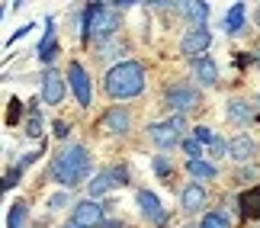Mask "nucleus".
<instances>
[{"instance_id": "6e6552de", "label": "nucleus", "mask_w": 260, "mask_h": 228, "mask_svg": "<svg viewBox=\"0 0 260 228\" xmlns=\"http://www.w3.org/2000/svg\"><path fill=\"white\" fill-rule=\"evenodd\" d=\"M68 84H71L77 103H81V106H90L93 93H90V77H87V71H84V64L71 61V68H68Z\"/></svg>"}, {"instance_id": "6ab92c4d", "label": "nucleus", "mask_w": 260, "mask_h": 228, "mask_svg": "<svg viewBox=\"0 0 260 228\" xmlns=\"http://www.w3.org/2000/svg\"><path fill=\"white\" fill-rule=\"evenodd\" d=\"M177 10H180V13H183L186 19H193L196 26H203V23H206V16H209V7H206V4H180Z\"/></svg>"}, {"instance_id": "4468645a", "label": "nucleus", "mask_w": 260, "mask_h": 228, "mask_svg": "<svg viewBox=\"0 0 260 228\" xmlns=\"http://www.w3.org/2000/svg\"><path fill=\"white\" fill-rule=\"evenodd\" d=\"M228 154H232L235 157V161H251V157L257 154V142H254V138L251 135H235L232 138V151H228Z\"/></svg>"}, {"instance_id": "9d476101", "label": "nucleus", "mask_w": 260, "mask_h": 228, "mask_svg": "<svg viewBox=\"0 0 260 228\" xmlns=\"http://www.w3.org/2000/svg\"><path fill=\"white\" fill-rule=\"evenodd\" d=\"M42 100L48 106H58L64 100V81H61L58 71H45V77H42Z\"/></svg>"}, {"instance_id": "dca6fc26", "label": "nucleus", "mask_w": 260, "mask_h": 228, "mask_svg": "<svg viewBox=\"0 0 260 228\" xmlns=\"http://www.w3.org/2000/svg\"><path fill=\"white\" fill-rule=\"evenodd\" d=\"M241 215L244 219H260V186H251L241 193Z\"/></svg>"}, {"instance_id": "5701e85b", "label": "nucleus", "mask_w": 260, "mask_h": 228, "mask_svg": "<svg viewBox=\"0 0 260 228\" xmlns=\"http://www.w3.org/2000/svg\"><path fill=\"white\" fill-rule=\"evenodd\" d=\"M228 116H232L235 122H247L254 113H251V106H247L244 100H232V103H228Z\"/></svg>"}, {"instance_id": "423d86ee", "label": "nucleus", "mask_w": 260, "mask_h": 228, "mask_svg": "<svg viewBox=\"0 0 260 228\" xmlns=\"http://www.w3.org/2000/svg\"><path fill=\"white\" fill-rule=\"evenodd\" d=\"M71 222H74V228H96V225H103V206H100L96 200L77 203L74 212H71Z\"/></svg>"}, {"instance_id": "f8f14e48", "label": "nucleus", "mask_w": 260, "mask_h": 228, "mask_svg": "<svg viewBox=\"0 0 260 228\" xmlns=\"http://www.w3.org/2000/svg\"><path fill=\"white\" fill-rule=\"evenodd\" d=\"M193 77L203 87H212L215 81H218V68H215V61L209 55H203V58H193Z\"/></svg>"}, {"instance_id": "c85d7f7f", "label": "nucleus", "mask_w": 260, "mask_h": 228, "mask_svg": "<svg viewBox=\"0 0 260 228\" xmlns=\"http://www.w3.org/2000/svg\"><path fill=\"white\" fill-rule=\"evenodd\" d=\"M61 206H68V193H55L48 200V209H61Z\"/></svg>"}, {"instance_id": "bb28decb", "label": "nucleus", "mask_w": 260, "mask_h": 228, "mask_svg": "<svg viewBox=\"0 0 260 228\" xmlns=\"http://www.w3.org/2000/svg\"><path fill=\"white\" fill-rule=\"evenodd\" d=\"M154 171L161 174V177H171L174 167H171V161H167V157H154Z\"/></svg>"}, {"instance_id": "9b49d317", "label": "nucleus", "mask_w": 260, "mask_h": 228, "mask_svg": "<svg viewBox=\"0 0 260 228\" xmlns=\"http://www.w3.org/2000/svg\"><path fill=\"white\" fill-rule=\"evenodd\" d=\"M119 180H125V171H103V174H96L93 180L87 183V190H90V200H96V196H103L109 193Z\"/></svg>"}, {"instance_id": "cd10ccee", "label": "nucleus", "mask_w": 260, "mask_h": 228, "mask_svg": "<svg viewBox=\"0 0 260 228\" xmlns=\"http://www.w3.org/2000/svg\"><path fill=\"white\" fill-rule=\"evenodd\" d=\"M19 113H23V103H19V100H10V113H7V122L13 125L16 119H19Z\"/></svg>"}, {"instance_id": "7c9ffc66", "label": "nucleus", "mask_w": 260, "mask_h": 228, "mask_svg": "<svg viewBox=\"0 0 260 228\" xmlns=\"http://www.w3.org/2000/svg\"><path fill=\"white\" fill-rule=\"evenodd\" d=\"M68 132H71V128H68V122H64V119H58V122H55V135H58V138H68Z\"/></svg>"}, {"instance_id": "4be33fe9", "label": "nucleus", "mask_w": 260, "mask_h": 228, "mask_svg": "<svg viewBox=\"0 0 260 228\" xmlns=\"http://www.w3.org/2000/svg\"><path fill=\"white\" fill-rule=\"evenodd\" d=\"M199 228H232V219H228L225 212H206Z\"/></svg>"}, {"instance_id": "1a4fd4ad", "label": "nucleus", "mask_w": 260, "mask_h": 228, "mask_svg": "<svg viewBox=\"0 0 260 228\" xmlns=\"http://www.w3.org/2000/svg\"><path fill=\"white\" fill-rule=\"evenodd\" d=\"M138 209H142L145 215V222H154V225H161L167 219V212H164V206L161 200L151 193V190H138Z\"/></svg>"}, {"instance_id": "20e7f679", "label": "nucleus", "mask_w": 260, "mask_h": 228, "mask_svg": "<svg viewBox=\"0 0 260 228\" xmlns=\"http://www.w3.org/2000/svg\"><path fill=\"white\" fill-rule=\"evenodd\" d=\"M164 100H167V106H171L177 116H183V113H189V110L199 106V90L189 87V84H174V87H167Z\"/></svg>"}, {"instance_id": "2eb2a0df", "label": "nucleus", "mask_w": 260, "mask_h": 228, "mask_svg": "<svg viewBox=\"0 0 260 228\" xmlns=\"http://www.w3.org/2000/svg\"><path fill=\"white\" fill-rule=\"evenodd\" d=\"M180 206H183L186 212L203 209V206H206V190H203V183H189L186 190L180 193Z\"/></svg>"}, {"instance_id": "393cba45", "label": "nucleus", "mask_w": 260, "mask_h": 228, "mask_svg": "<svg viewBox=\"0 0 260 228\" xmlns=\"http://www.w3.org/2000/svg\"><path fill=\"white\" fill-rule=\"evenodd\" d=\"M193 138H196V142H206V145H215V142H218L215 132H212L209 125H196V128H193Z\"/></svg>"}, {"instance_id": "7ed1b4c3", "label": "nucleus", "mask_w": 260, "mask_h": 228, "mask_svg": "<svg viewBox=\"0 0 260 228\" xmlns=\"http://www.w3.org/2000/svg\"><path fill=\"white\" fill-rule=\"evenodd\" d=\"M119 29V7H106V4H90L84 10V42H103Z\"/></svg>"}, {"instance_id": "f257e3e1", "label": "nucleus", "mask_w": 260, "mask_h": 228, "mask_svg": "<svg viewBox=\"0 0 260 228\" xmlns=\"http://www.w3.org/2000/svg\"><path fill=\"white\" fill-rule=\"evenodd\" d=\"M87 174H90V151L84 145H68L61 148L55 157H52V177H55V183H61V186H77V183H84L87 180Z\"/></svg>"}, {"instance_id": "a878e982", "label": "nucleus", "mask_w": 260, "mask_h": 228, "mask_svg": "<svg viewBox=\"0 0 260 228\" xmlns=\"http://www.w3.org/2000/svg\"><path fill=\"white\" fill-rule=\"evenodd\" d=\"M183 151H186L189 157H203V145H199L196 138H186V142H183Z\"/></svg>"}, {"instance_id": "f03ea898", "label": "nucleus", "mask_w": 260, "mask_h": 228, "mask_svg": "<svg viewBox=\"0 0 260 228\" xmlns=\"http://www.w3.org/2000/svg\"><path fill=\"white\" fill-rule=\"evenodd\" d=\"M103 90L113 96V100H128V96H138L145 90V68L138 61H119L116 68H109Z\"/></svg>"}, {"instance_id": "2f4dec72", "label": "nucleus", "mask_w": 260, "mask_h": 228, "mask_svg": "<svg viewBox=\"0 0 260 228\" xmlns=\"http://www.w3.org/2000/svg\"><path fill=\"white\" fill-rule=\"evenodd\" d=\"M254 19H257V26H260V7H257V13H254Z\"/></svg>"}, {"instance_id": "f3484780", "label": "nucleus", "mask_w": 260, "mask_h": 228, "mask_svg": "<svg viewBox=\"0 0 260 228\" xmlns=\"http://www.w3.org/2000/svg\"><path fill=\"white\" fill-rule=\"evenodd\" d=\"M55 58H58V42H55V29H52V23H48V29H45V39L39 42V61L52 64Z\"/></svg>"}, {"instance_id": "39448f33", "label": "nucleus", "mask_w": 260, "mask_h": 228, "mask_svg": "<svg viewBox=\"0 0 260 228\" xmlns=\"http://www.w3.org/2000/svg\"><path fill=\"white\" fill-rule=\"evenodd\" d=\"M180 132H183V116H171L167 122H151L148 125V138L157 148H174Z\"/></svg>"}, {"instance_id": "a211bd4d", "label": "nucleus", "mask_w": 260, "mask_h": 228, "mask_svg": "<svg viewBox=\"0 0 260 228\" xmlns=\"http://www.w3.org/2000/svg\"><path fill=\"white\" fill-rule=\"evenodd\" d=\"M186 171L193 174L196 180H212V177L218 174V171H215V164L203 161V157H189V161H186Z\"/></svg>"}, {"instance_id": "412c9836", "label": "nucleus", "mask_w": 260, "mask_h": 228, "mask_svg": "<svg viewBox=\"0 0 260 228\" xmlns=\"http://www.w3.org/2000/svg\"><path fill=\"white\" fill-rule=\"evenodd\" d=\"M241 23H244V4H235L225 16V32H238Z\"/></svg>"}, {"instance_id": "c756f323", "label": "nucleus", "mask_w": 260, "mask_h": 228, "mask_svg": "<svg viewBox=\"0 0 260 228\" xmlns=\"http://www.w3.org/2000/svg\"><path fill=\"white\" fill-rule=\"evenodd\" d=\"M16 180H19V167H16V171H7V177H4V190H13Z\"/></svg>"}, {"instance_id": "473e14b6", "label": "nucleus", "mask_w": 260, "mask_h": 228, "mask_svg": "<svg viewBox=\"0 0 260 228\" xmlns=\"http://www.w3.org/2000/svg\"><path fill=\"white\" fill-rule=\"evenodd\" d=\"M71 228H74V225H71Z\"/></svg>"}, {"instance_id": "b1692460", "label": "nucleus", "mask_w": 260, "mask_h": 228, "mask_svg": "<svg viewBox=\"0 0 260 228\" xmlns=\"http://www.w3.org/2000/svg\"><path fill=\"white\" fill-rule=\"evenodd\" d=\"M26 135H29V138H39V135H42V113H39V110H32V113H29Z\"/></svg>"}, {"instance_id": "0eeeda50", "label": "nucleus", "mask_w": 260, "mask_h": 228, "mask_svg": "<svg viewBox=\"0 0 260 228\" xmlns=\"http://www.w3.org/2000/svg\"><path fill=\"white\" fill-rule=\"evenodd\" d=\"M209 42H212V32H209L206 26H193L189 32L180 39V52H183L186 58H203V52L209 48Z\"/></svg>"}, {"instance_id": "aec40b11", "label": "nucleus", "mask_w": 260, "mask_h": 228, "mask_svg": "<svg viewBox=\"0 0 260 228\" xmlns=\"http://www.w3.org/2000/svg\"><path fill=\"white\" fill-rule=\"evenodd\" d=\"M23 222H26V203L16 200L7 212V228H23Z\"/></svg>"}, {"instance_id": "ddd939ff", "label": "nucleus", "mask_w": 260, "mask_h": 228, "mask_svg": "<svg viewBox=\"0 0 260 228\" xmlns=\"http://www.w3.org/2000/svg\"><path fill=\"white\" fill-rule=\"evenodd\" d=\"M103 125L116 135H125L128 128H132V116H128V110H122V106H113V110L103 116Z\"/></svg>"}]
</instances>
